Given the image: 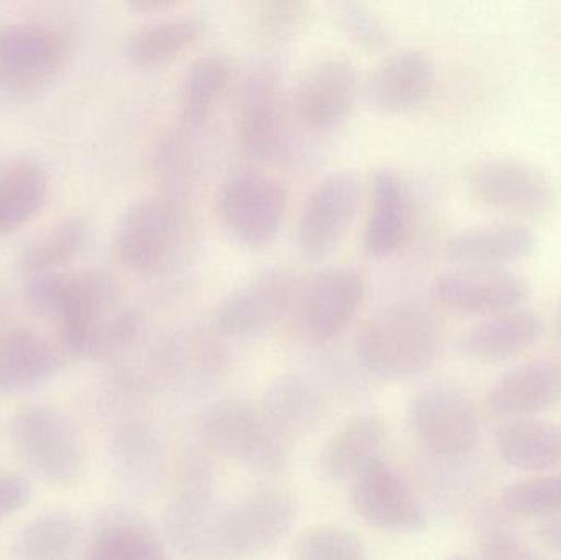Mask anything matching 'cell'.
<instances>
[{
    "label": "cell",
    "instance_id": "37",
    "mask_svg": "<svg viewBox=\"0 0 561 560\" xmlns=\"http://www.w3.org/2000/svg\"><path fill=\"white\" fill-rule=\"evenodd\" d=\"M293 560H371L365 542L342 526L306 529L294 545Z\"/></svg>",
    "mask_w": 561,
    "mask_h": 560
},
{
    "label": "cell",
    "instance_id": "38",
    "mask_svg": "<svg viewBox=\"0 0 561 560\" xmlns=\"http://www.w3.org/2000/svg\"><path fill=\"white\" fill-rule=\"evenodd\" d=\"M504 510L520 518L561 515V476H540L513 483L501 495Z\"/></svg>",
    "mask_w": 561,
    "mask_h": 560
},
{
    "label": "cell",
    "instance_id": "27",
    "mask_svg": "<svg viewBox=\"0 0 561 560\" xmlns=\"http://www.w3.org/2000/svg\"><path fill=\"white\" fill-rule=\"evenodd\" d=\"M259 404L273 427L289 443L316 433L329 413L322 391L299 374H284L272 381Z\"/></svg>",
    "mask_w": 561,
    "mask_h": 560
},
{
    "label": "cell",
    "instance_id": "16",
    "mask_svg": "<svg viewBox=\"0 0 561 560\" xmlns=\"http://www.w3.org/2000/svg\"><path fill=\"white\" fill-rule=\"evenodd\" d=\"M363 194L362 178L352 170L332 171L317 181L297 217L300 253L313 260L332 253L355 222Z\"/></svg>",
    "mask_w": 561,
    "mask_h": 560
},
{
    "label": "cell",
    "instance_id": "20",
    "mask_svg": "<svg viewBox=\"0 0 561 560\" xmlns=\"http://www.w3.org/2000/svg\"><path fill=\"white\" fill-rule=\"evenodd\" d=\"M437 85V65L421 48L394 49L373 69L368 95L376 108L391 115H408L427 104Z\"/></svg>",
    "mask_w": 561,
    "mask_h": 560
},
{
    "label": "cell",
    "instance_id": "4",
    "mask_svg": "<svg viewBox=\"0 0 561 560\" xmlns=\"http://www.w3.org/2000/svg\"><path fill=\"white\" fill-rule=\"evenodd\" d=\"M297 500L279 485H259L236 499L217 500L209 529V560H239L268 551L289 533Z\"/></svg>",
    "mask_w": 561,
    "mask_h": 560
},
{
    "label": "cell",
    "instance_id": "14",
    "mask_svg": "<svg viewBox=\"0 0 561 560\" xmlns=\"http://www.w3.org/2000/svg\"><path fill=\"white\" fill-rule=\"evenodd\" d=\"M359 94L355 61L340 52L323 53L300 72L290 91L297 121L317 134H333L352 117Z\"/></svg>",
    "mask_w": 561,
    "mask_h": 560
},
{
    "label": "cell",
    "instance_id": "7",
    "mask_svg": "<svg viewBox=\"0 0 561 560\" xmlns=\"http://www.w3.org/2000/svg\"><path fill=\"white\" fill-rule=\"evenodd\" d=\"M201 434L210 449L253 472L276 476L289 464V441L270 423L259 403L222 398L201 418Z\"/></svg>",
    "mask_w": 561,
    "mask_h": 560
},
{
    "label": "cell",
    "instance_id": "39",
    "mask_svg": "<svg viewBox=\"0 0 561 560\" xmlns=\"http://www.w3.org/2000/svg\"><path fill=\"white\" fill-rule=\"evenodd\" d=\"M309 5L300 0H263L255 5V23L265 38L289 39L309 22Z\"/></svg>",
    "mask_w": 561,
    "mask_h": 560
},
{
    "label": "cell",
    "instance_id": "24",
    "mask_svg": "<svg viewBox=\"0 0 561 560\" xmlns=\"http://www.w3.org/2000/svg\"><path fill=\"white\" fill-rule=\"evenodd\" d=\"M111 469L125 492H153L167 469V450L160 433L144 421L122 423L111 441Z\"/></svg>",
    "mask_w": 561,
    "mask_h": 560
},
{
    "label": "cell",
    "instance_id": "1",
    "mask_svg": "<svg viewBox=\"0 0 561 560\" xmlns=\"http://www.w3.org/2000/svg\"><path fill=\"white\" fill-rule=\"evenodd\" d=\"M28 308L49 319L59 345L79 361H112L130 351L141 329L138 309L107 270H62L30 278Z\"/></svg>",
    "mask_w": 561,
    "mask_h": 560
},
{
    "label": "cell",
    "instance_id": "18",
    "mask_svg": "<svg viewBox=\"0 0 561 560\" xmlns=\"http://www.w3.org/2000/svg\"><path fill=\"white\" fill-rule=\"evenodd\" d=\"M350 483L353 508L369 526L398 535L419 533L427 526L421 500L408 480L382 457Z\"/></svg>",
    "mask_w": 561,
    "mask_h": 560
},
{
    "label": "cell",
    "instance_id": "5",
    "mask_svg": "<svg viewBox=\"0 0 561 560\" xmlns=\"http://www.w3.org/2000/svg\"><path fill=\"white\" fill-rule=\"evenodd\" d=\"M10 443L20 462L39 482L71 489L84 479L88 447L76 424L56 408L28 404L10 421Z\"/></svg>",
    "mask_w": 561,
    "mask_h": 560
},
{
    "label": "cell",
    "instance_id": "26",
    "mask_svg": "<svg viewBox=\"0 0 561 560\" xmlns=\"http://www.w3.org/2000/svg\"><path fill=\"white\" fill-rule=\"evenodd\" d=\"M388 426L376 413L350 418L323 444L317 469L325 482H352L369 464L381 459Z\"/></svg>",
    "mask_w": 561,
    "mask_h": 560
},
{
    "label": "cell",
    "instance_id": "33",
    "mask_svg": "<svg viewBox=\"0 0 561 560\" xmlns=\"http://www.w3.org/2000/svg\"><path fill=\"white\" fill-rule=\"evenodd\" d=\"M89 226L81 217H66L30 240L16 256V272L26 278L62 272L88 247Z\"/></svg>",
    "mask_w": 561,
    "mask_h": 560
},
{
    "label": "cell",
    "instance_id": "23",
    "mask_svg": "<svg viewBox=\"0 0 561 560\" xmlns=\"http://www.w3.org/2000/svg\"><path fill=\"white\" fill-rule=\"evenodd\" d=\"M561 403V361L550 355L530 358L501 375L488 395V407L504 418L542 413Z\"/></svg>",
    "mask_w": 561,
    "mask_h": 560
},
{
    "label": "cell",
    "instance_id": "35",
    "mask_svg": "<svg viewBox=\"0 0 561 560\" xmlns=\"http://www.w3.org/2000/svg\"><path fill=\"white\" fill-rule=\"evenodd\" d=\"M201 128L181 124L180 128L161 137L154 150V170L168 184L164 190L186 193V186L196 181L201 173V153L196 134Z\"/></svg>",
    "mask_w": 561,
    "mask_h": 560
},
{
    "label": "cell",
    "instance_id": "45",
    "mask_svg": "<svg viewBox=\"0 0 561 560\" xmlns=\"http://www.w3.org/2000/svg\"><path fill=\"white\" fill-rule=\"evenodd\" d=\"M559 334H560V339H561V309H560V315H559Z\"/></svg>",
    "mask_w": 561,
    "mask_h": 560
},
{
    "label": "cell",
    "instance_id": "42",
    "mask_svg": "<svg viewBox=\"0 0 561 560\" xmlns=\"http://www.w3.org/2000/svg\"><path fill=\"white\" fill-rule=\"evenodd\" d=\"M125 5L131 12L140 13V15L161 19V16L173 15L174 12L183 10L184 3L180 0H128Z\"/></svg>",
    "mask_w": 561,
    "mask_h": 560
},
{
    "label": "cell",
    "instance_id": "15",
    "mask_svg": "<svg viewBox=\"0 0 561 560\" xmlns=\"http://www.w3.org/2000/svg\"><path fill=\"white\" fill-rule=\"evenodd\" d=\"M408 424L415 441L438 457H460L480 441V413L473 400L451 385H431L412 398Z\"/></svg>",
    "mask_w": 561,
    "mask_h": 560
},
{
    "label": "cell",
    "instance_id": "9",
    "mask_svg": "<svg viewBox=\"0 0 561 560\" xmlns=\"http://www.w3.org/2000/svg\"><path fill=\"white\" fill-rule=\"evenodd\" d=\"M465 187L474 203L501 214L503 219L529 220L549 216L557 204L552 178L527 160L486 157L465 173Z\"/></svg>",
    "mask_w": 561,
    "mask_h": 560
},
{
    "label": "cell",
    "instance_id": "25",
    "mask_svg": "<svg viewBox=\"0 0 561 560\" xmlns=\"http://www.w3.org/2000/svg\"><path fill=\"white\" fill-rule=\"evenodd\" d=\"M61 348L42 332L15 328L0 338V397L36 390L61 368Z\"/></svg>",
    "mask_w": 561,
    "mask_h": 560
},
{
    "label": "cell",
    "instance_id": "6",
    "mask_svg": "<svg viewBox=\"0 0 561 560\" xmlns=\"http://www.w3.org/2000/svg\"><path fill=\"white\" fill-rule=\"evenodd\" d=\"M289 207V187L259 167L230 171L220 180L214 210L220 227L240 245L260 249L278 236Z\"/></svg>",
    "mask_w": 561,
    "mask_h": 560
},
{
    "label": "cell",
    "instance_id": "12",
    "mask_svg": "<svg viewBox=\"0 0 561 560\" xmlns=\"http://www.w3.org/2000/svg\"><path fill=\"white\" fill-rule=\"evenodd\" d=\"M229 362L226 345L214 332L184 328L158 342L141 367L154 390L164 388L178 397L196 398L222 381Z\"/></svg>",
    "mask_w": 561,
    "mask_h": 560
},
{
    "label": "cell",
    "instance_id": "10",
    "mask_svg": "<svg viewBox=\"0 0 561 560\" xmlns=\"http://www.w3.org/2000/svg\"><path fill=\"white\" fill-rule=\"evenodd\" d=\"M71 55V36L51 23L0 25V98L26 99L59 78Z\"/></svg>",
    "mask_w": 561,
    "mask_h": 560
},
{
    "label": "cell",
    "instance_id": "21",
    "mask_svg": "<svg viewBox=\"0 0 561 560\" xmlns=\"http://www.w3.org/2000/svg\"><path fill=\"white\" fill-rule=\"evenodd\" d=\"M536 247L537 236L529 224L496 219L451 233L444 243V256L451 266L511 268L529 259Z\"/></svg>",
    "mask_w": 561,
    "mask_h": 560
},
{
    "label": "cell",
    "instance_id": "44",
    "mask_svg": "<svg viewBox=\"0 0 561 560\" xmlns=\"http://www.w3.org/2000/svg\"><path fill=\"white\" fill-rule=\"evenodd\" d=\"M445 560H470V559L465 558V556L454 555V556H448V558Z\"/></svg>",
    "mask_w": 561,
    "mask_h": 560
},
{
    "label": "cell",
    "instance_id": "30",
    "mask_svg": "<svg viewBox=\"0 0 561 560\" xmlns=\"http://www.w3.org/2000/svg\"><path fill=\"white\" fill-rule=\"evenodd\" d=\"M209 23L199 13H173L131 33L127 56L134 65L154 68L186 55L206 36Z\"/></svg>",
    "mask_w": 561,
    "mask_h": 560
},
{
    "label": "cell",
    "instance_id": "29",
    "mask_svg": "<svg viewBox=\"0 0 561 560\" xmlns=\"http://www.w3.org/2000/svg\"><path fill=\"white\" fill-rule=\"evenodd\" d=\"M49 194V174L33 157L0 158V237L35 219Z\"/></svg>",
    "mask_w": 561,
    "mask_h": 560
},
{
    "label": "cell",
    "instance_id": "11",
    "mask_svg": "<svg viewBox=\"0 0 561 560\" xmlns=\"http://www.w3.org/2000/svg\"><path fill=\"white\" fill-rule=\"evenodd\" d=\"M368 293L365 275L355 266L332 265L302 279L290 311L294 331L309 345L339 338L362 309Z\"/></svg>",
    "mask_w": 561,
    "mask_h": 560
},
{
    "label": "cell",
    "instance_id": "13",
    "mask_svg": "<svg viewBox=\"0 0 561 560\" xmlns=\"http://www.w3.org/2000/svg\"><path fill=\"white\" fill-rule=\"evenodd\" d=\"M300 283L299 273L287 265L259 270L220 301L214 319L217 332L243 341L268 334L290 316Z\"/></svg>",
    "mask_w": 561,
    "mask_h": 560
},
{
    "label": "cell",
    "instance_id": "31",
    "mask_svg": "<svg viewBox=\"0 0 561 560\" xmlns=\"http://www.w3.org/2000/svg\"><path fill=\"white\" fill-rule=\"evenodd\" d=\"M81 560H170L157 533L127 510H108L99 519Z\"/></svg>",
    "mask_w": 561,
    "mask_h": 560
},
{
    "label": "cell",
    "instance_id": "36",
    "mask_svg": "<svg viewBox=\"0 0 561 560\" xmlns=\"http://www.w3.org/2000/svg\"><path fill=\"white\" fill-rule=\"evenodd\" d=\"M330 16L352 45L366 53H382L392 43L391 26L375 10L355 0H333Z\"/></svg>",
    "mask_w": 561,
    "mask_h": 560
},
{
    "label": "cell",
    "instance_id": "43",
    "mask_svg": "<svg viewBox=\"0 0 561 560\" xmlns=\"http://www.w3.org/2000/svg\"><path fill=\"white\" fill-rule=\"evenodd\" d=\"M537 536H539L540 542L543 546H547L550 551L556 552L561 558V518L543 522L537 528Z\"/></svg>",
    "mask_w": 561,
    "mask_h": 560
},
{
    "label": "cell",
    "instance_id": "8",
    "mask_svg": "<svg viewBox=\"0 0 561 560\" xmlns=\"http://www.w3.org/2000/svg\"><path fill=\"white\" fill-rule=\"evenodd\" d=\"M290 94L273 62H256L236 89L233 132L240 148L260 161L278 160L290 141Z\"/></svg>",
    "mask_w": 561,
    "mask_h": 560
},
{
    "label": "cell",
    "instance_id": "28",
    "mask_svg": "<svg viewBox=\"0 0 561 560\" xmlns=\"http://www.w3.org/2000/svg\"><path fill=\"white\" fill-rule=\"evenodd\" d=\"M232 56L206 52L193 59L180 88L181 124L204 128L239 84Z\"/></svg>",
    "mask_w": 561,
    "mask_h": 560
},
{
    "label": "cell",
    "instance_id": "3",
    "mask_svg": "<svg viewBox=\"0 0 561 560\" xmlns=\"http://www.w3.org/2000/svg\"><path fill=\"white\" fill-rule=\"evenodd\" d=\"M442 329L421 302H392L369 316L355 335V354L368 374L401 381L427 372L440 354Z\"/></svg>",
    "mask_w": 561,
    "mask_h": 560
},
{
    "label": "cell",
    "instance_id": "40",
    "mask_svg": "<svg viewBox=\"0 0 561 560\" xmlns=\"http://www.w3.org/2000/svg\"><path fill=\"white\" fill-rule=\"evenodd\" d=\"M481 560H543L526 542L501 529L484 532L478 542Z\"/></svg>",
    "mask_w": 561,
    "mask_h": 560
},
{
    "label": "cell",
    "instance_id": "32",
    "mask_svg": "<svg viewBox=\"0 0 561 560\" xmlns=\"http://www.w3.org/2000/svg\"><path fill=\"white\" fill-rule=\"evenodd\" d=\"M501 459L517 470L546 472L561 466V426L540 420L507 423L496 434Z\"/></svg>",
    "mask_w": 561,
    "mask_h": 560
},
{
    "label": "cell",
    "instance_id": "34",
    "mask_svg": "<svg viewBox=\"0 0 561 560\" xmlns=\"http://www.w3.org/2000/svg\"><path fill=\"white\" fill-rule=\"evenodd\" d=\"M81 539V523L66 510L36 516L15 536L12 560H71Z\"/></svg>",
    "mask_w": 561,
    "mask_h": 560
},
{
    "label": "cell",
    "instance_id": "17",
    "mask_svg": "<svg viewBox=\"0 0 561 560\" xmlns=\"http://www.w3.org/2000/svg\"><path fill=\"white\" fill-rule=\"evenodd\" d=\"M428 293L448 311L488 318L524 308L533 286L513 268L451 266L431 279Z\"/></svg>",
    "mask_w": 561,
    "mask_h": 560
},
{
    "label": "cell",
    "instance_id": "22",
    "mask_svg": "<svg viewBox=\"0 0 561 560\" xmlns=\"http://www.w3.org/2000/svg\"><path fill=\"white\" fill-rule=\"evenodd\" d=\"M543 331L542 315L524 306L474 322L458 338V354L474 364H504L526 354L542 339Z\"/></svg>",
    "mask_w": 561,
    "mask_h": 560
},
{
    "label": "cell",
    "instance_id": "2",
    "mask_svg": "<svg viewBox=\"0 0 561 560\" xmlns=\"http://www.w3.org/2000/svg\"><path fill=\"white\" fill-rule=\"evenodd\" d=\"M203 224L187 194L161 190L134 201L114 232L115 259L135 275L167 276L201 250Z\"/></svg>",
    "mask_w": 561,
    "mask_h": 560
},
{
    "label": "cell",
    "instance_id": "19",
    "mask_svg": "<svg viewBox=\"0 0 561 560\" xmlns=\"http://www.w3.org/2000/svg\"><path fill=\"white\" fill-rule=\"evenodd\" d=\"M414 224L411 186L401 171L391 167L375 170L369 180V207L362 233L366 256L385 260L404 249Z\"/></svg>",
    "mask_w": 561,
    "mask_h": 560
},
{
    "label": "cell",
    "instance_id": "41",
    "mask_svg": "<svg viewBox=\"0 0 561 560\" xmlns=\"http://www.w3.org/2000/svg\"><path fill=\"white\" fill-rule=\"evenodd\" d=\"M32 499L28 480L19 473H0V522L22 512Z\"/></svg>",
    "mask_w": 561,
    "mask_h": 560
}]
</instances>
